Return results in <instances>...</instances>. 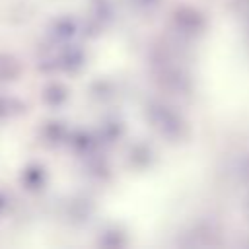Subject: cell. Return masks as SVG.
Returning a JSON list of instances; mask_svg holds the SVG:
<instances>
[{"instance_id": "cell-2", "label": "cell", "mask_w": 249, "mask_h": 249, "mask_svg": "<svg viewBox=\"0 0 249 249\" xmlns=\"http://www.w3.org/2000/svg\"><path fill=\"white\" fill-rule=\"evenodd\" d=\"M74 33H76V23L72 19H68V18L58 19L54 23V27H53V35L56 39H70Z\"/></svg>"}, {"instance_id": "cell-1", "label": "cell", "mask_w": 249, "mask_h": 249, "mask_svg": "<svg viewBox=\"0 0 249 249\" xmlns=\"http://www.w3.org/2000/svg\"><path fill=\"white\" fill-rule=\"evenodd\" d=\"M23 183L27 185V189H41V185H43V179H45V175H43V169L39 167V165H31V167H27L25 171H23Z\"/></svg>"}, {"instance_id": "cell-3", "label": "cell", "mask_w": 249, "mask_h": 249, "mask_svg": "<svg viewBox=\"0 0 249 249\" xmlns=\"http://www.w3.org/2000/svg\"><path fill=\"white\" fill-rule=\"evenodd\" d=\"M47 101L49 103H54V105H58L64 97H66V93H64V89L62 88H58V86H54V88H51V89H47Z\"/></svg>"}]
</instances>
